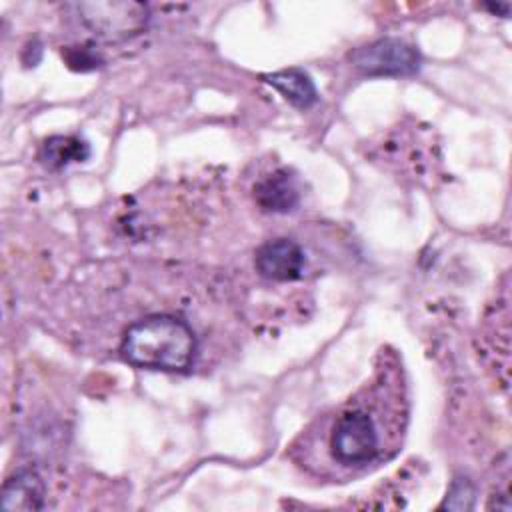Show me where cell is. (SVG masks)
<instances>
[{"label": "cell", "instance_id": "obj_1", "mask_svg": "<svg viewBox=\"0 0 512 512\" xmlns=\"http://www.w3.org/2000/svg\"><path fill=\"white\" fill-rule=\"evenodd\" d=\"M196 348V336L182 318L152 314L128 326L120 354L138 368L186 372L194 362Z\"/></svg>", "mask_w": 512, "mask_h": 512}, {"label": "cell", "instance_id": "obj_2", "mask_svg": "<svg viewBox=\"0 0 512 512\" xmlns=\"http://www.w3.org/2000/svg\"><path fill=\"white\" fill-rule=\"evenodd\" d=\"M330 454L338 464L362 466L382 452V432L374 414L362 404L342 408L330 428Z\"/></svg>", "mask_w": 512, "mask_h": 512}, {"label": "cell", "instance_id": "obj_3", "mask_svg": "<svg viewBox=\"0 0 512 512\" xmlns=\"http://www.w3.org/2000/svg\"><path fill=\"white\" fill-rule=\"evenodd\" d=\"M82 24L106 42H124L150 24V8L136 0H96L76 4Z\"/></svg>", "mask_w": 512, "mask_h": 512}, {"label": "cell", "instance_id": "obj_4", "mask_svg": "<svg viewBox=\"0 0 512 512\" xmlns=\"http://www.w3.org/2000/svg\"><path fill=\"white\" fill-rule=\"evenodd\" d=\"M350 62L364 76H410L420 68V54L400 38H380L352 50Z\"/></svg>", "mask_w": 512, "mask_h": 512}, {"label": "cell", "instance_id": "obj_5", "mask_svg": "<svg viewBox=\"0 0 512 512\" xmlns=\"http://www.w3.org/2000/svg\"><path fill=\"white\" fill-rule=\"evenodd\" d=\"M306 256L298 242L290 238H274L264 242L254 256V266L260 276L274 282L298 280L304 272Z\"/></svg>", "mask_w": 512, "mask_h": 512}, {"label": "cell", "instance_id": "obj_6", "mask_svg": "<svg viewBox=\"0 0 512 512\" xmlns=\"http://www.w3.org/2000/svg\"><path fill=\"white\" fill-rule=\"evenodd\" d=\"M46 486L40 474L32 468L18 470L2 486V508L4 510H40L44 508Z\"/></svg>", "mask_w": 512, "mask_h": 512}, {"label": "cell", "instance_id": "obj_7", "mask_svg": "<svg viewBox=\"0 0 512 512\" xmlns=\"http://www.w3.org/2000/svg\"><path fill=\"white\" fill-rule=\"evenodd\" d=\"M254 200L266 212H288L298 204V190L290 174L280 170L254 186Z\"/></svg>", "mask_w": 512, "mask_h": 512}, {"label": "cell", "instance_id": "obj_8", "mask_svg": "<svg viewBox=\"0 0 512 512\" xmlns=\"http://www.w3.org/2000/svg\"><path fill=\"white\" fill-rule=\"evenodd\" d=\"M262 80L272 88H276L296 108H310L318 100V92L312 78L300 68H288L274 74H264Z\"/></svg>", "mask_w": 512, "mask_h": 512}, {"label": "cell", "instance_id": "obj_9", "mask_svg": "<svg viewBox=\"0 0 512 512\" xmlns=\"http://www.w3.org/2000/svg\"><path fill=\"white\" fill-rule=\"evenodd\" d=\"M90 156V146L78 136H52L40 148V162L52 170H60L70 162H84Z\"/></svg>", "mask_w": 512, "mask_h": 512}, {"label": "cell", "instance_id": "obj_10", "mask_svg": "<svg viewBox=\"0 0 512 512\" xmlns=\"http://www.w3.org/2000/svg\"><path fill=\"white\" fill-rule=\"evenodd\" d=\"M474 498H476V490L474 484L468 478H456L448 490L446 500L440 504L442 510H470L474 508Z\"/></svg>", "mask_w": 512, "mask_h": 512}, {"label": "cell", "instance_id": "obj_11", "mask_svg": "<svg viewBox=\"0 0 512 512\" xmlns=\"http://www.w3.org/2000/svg\"><path fill=\"white\" fill-rule=\"evenodd\" d=\"M64 56H66V62L70 68L82 70V72L94 70L100 64L98 56L88 46H74V48L70 46V48H66Z\"/></svg>", "mask_w": 512, "mask_h": 512}, {"label": "cell", "instance_id": "obj_12", "mask_svg": "<svg viewBox=\"0 0 512 512\" xmlns=\"http://www.w3.org/2000/svg\"><path fill=\"white\" fill-rule=\"evenodd\" d=\"M484 8H488L490 12H498L502 18H508V14H510V4L508 2H502V4H484Z\"/></svg>", "mask_w": 512, "mask_h": 512}]
</instances>
